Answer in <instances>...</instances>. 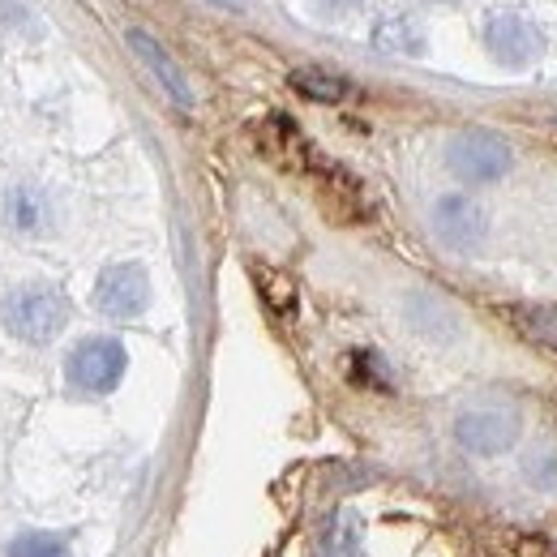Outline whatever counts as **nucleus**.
Returning <instances> with one entry per match:
<instances>
[{
    "label": "nucleus",
    "instance_id": "f257e3e1",
    "mask_svg": "<svg viewBox=\"0 0 557 557\" xmlns=\"http://www.w3.org/2000/svg\"><path fill=\"white\" fill-rule=\"evenodd\" d=\"M0 322L13 339L22 344H52L65 322H70V300L61 287L52 283H26V287H13L4 300H0Z\"/></svg>",
    "mask_w": 557,
    "mask_h": 557
},
{
    "label": "nucleus",
    "instance_id": "4468645a",
    "mask_svg": "<svg viewBox=\"0 0 557 557\" xmlns=\"http://www.w3.org/2000/svg\"><path fill=\"white\" fill-rule=\"evenodd\" d=\"M4 557H73L70 554V541L57 536V532H26L9 545Z\"/></svg>",
    "mask_w": 557,
    "mask_h": 557
},
{
    "label": "nucleus",
    "instance_id": "6e6552de",
    "mask_svg": "<svg viewBox=\"0 0 557 557\" xmlns=\"http://www.w3.org/2000/svg\"><path fill=\"white\" fill-rule=\"evenodd\" d=\"M125 39H129V48L138 52L141 65H146V70L159 77V86H163V90L172 95V103L189 108V103H194V90H189V82H185L181 65H176V61H172V57L163 52V44H159V39H150V35H146V30H138V26H134V30L125 35Z\"/></svg>",
    "mask_w": 557,
    "mask_h": 557
},
{
    "label": "nucleus",
    "instance_id": "ddd939ff",
    "mask_svg": "<svg viewBox=\"0 0 557 557\" xmlns=\"http://www.w3.org/2000/svg\"><path fill=\"white\" fill-rule=\"evenodd\" d=\"M523 481L541 493H557V446H532L523 455Z\"/></svg>",
    "mask_w": 557,
    "mask_h": 557
},
{
    "label": "nucleus",
    "instance_id": "9d476101",
    "mask_svg": "<svg viewBox=\"0 0 557 557\" xmlns=\"http://www.w3.org/2000/svg\"><path fill=\"white\" fill-rule=\"evenodd\" d=\"M292 90L296 95H305V99H318V103H339V99H348L351 82L348 77H339V73H326V70H313V65H305V70H296L292 77Z\"/></svg>",
    "mask_w": 557,
    "mask_h": 557
},
{
    "label": "nucleus",
    "instance_id": "9b49d317",
    "mask_svg": "<svg viewBox=\"0 0 557 557\" xmlns=\"http://www.w3.org/2000/svg\"><path fill=\"white\" fill-rule=\"evenodd\" d=\"M519 335H528L541 348H557V305H515L510 309Z\"/></svg>",
    "mask_w": 557,
    "mask_h": 557
},
{
    "label": "nucleus",
    "instance_id": "1a4fd4ad",
    "mask_svg": "<svg viewBox=\"0 0 557 557\" xmlns=\"http://www.w3.org/2000/svg\"><path fill=\"white\" fill-rule=\"evenodd\" d=\"M48 219H52V207H48V198H44L39 189L17 185V189L4 194V223H9L13 232L39 236V232L48 227Z\"/></svg>",
    "mask_w": 557,
    "mask_h": 557
},
{
    "label": "nucleus",
    "instance_id": "0eeeda50",
    "mask_svg": "<svg viewBox=\"0 0 557 557\" xmlns=\"http://www.w3.org/2000/svg\"><path fill=\"white\" fill-rule=\"evenodd\" d=\"M95 305L99 313L125 322V318H138L150 305V278L138 262H121V267H108L99 283H95Z\"/></svg>",
    "mask_w": 557,
    "mask_h": 557
},
{
    "label": "nucleus",
    "instance_id": "f03ea898",
    "mask_svg": "<svg viewBox=\"0 0 557 557\" xmlns=\"http://www.w3.org/2000/svg\"><path fill=\"white\" fill-rule=\"evenodd\" d=\"M446 168L463 185H497L515 168V150L493 129H459L446 141Z\"/></svg>",
    "mask_w": 557,
    "mask_h": 557
},
{
    "label": "nucleus",
    "instance_id": "7ed1b4c3",
    "mask_svg": "<svg viewBox=\"0 0 557 557\" xmlns=\"http://www.w3.org/2000/svg\"><path fill=\"white\" fill-rule=\"evenodd\" d=\"M125 364H129V351L121 339H108V335H90L70 351L65 360V377H70L73 391L82 395H112L125 377Z\"/></svg>",
    "mask_w": 557,
    "mask_h": 557
},
{
    "label": "nucleus",
    "instance_id": "423d86ee",
    "mask_svg": "<svg viewBox=\"0 0 557 557\" xmlns=\"http://www.w3.org/2000/svg\"><path fill=\"white\" fill-rule=\"evenodd\" d=\"M429 219H433L437 240H442L446 249H455V253H476L488 236L485 210H481V202H472L468 194H446V198H437Z\"/></svg>",
    "mask_w": 557,
    "mask_h": 557
},
{
    "label": "nucleus",
    "instance_id": "2eb2a0df",
    "mask_svg": "<svg viewBox=\"0 0 557 557\" xmlns=\"http://www.w3.org/2000/svg\"><path fill=\"white\" fill-rule=\"evenodd\" d=\"M351 377L356 382H369V386H391V377H386V369H382V360L373 356V351H356L351 356Z\"/></svg>",
    "mask_w": 557,
    "mask_h": 557
},
{
    "label": "nucleus",
    "instance_id": "39448f33",
    "mask_svg": "<svg viewBox=\"0 0 557 557\" xmlns=\"http://www.w3.org/2000/svg\"><path fill=\"white\" fill-rule=\"evenodd\" d=\"M485 48L488 57L506 70H528L541 52H545V35L532 17L515 13V9H497L485 17Z\"/></svg>",
    "mask_w": 557,
    "mask_h": 557
},
{
    "label": "nucleus",
    "instance_id": "dca6fc26",
    "mask_svg": "<svg viewBox=\"0 0 557 557\" xmlns=\"http://www.w3.org/2000/svg\"><path fill=\"white\" fill-rule=\"evenodd\" d=\"M313 4H318L326 17H348V13H356L364 0H313Z\"/></svg>",
    "mask_w": 557,
    "mask_h": 557
},
{
    "label": "nucleus",
    "instance_id": "20e7f679",
    "mask_svg": "<svg viewBox=\"0 0 557 557\" xmlns=\"http://www.w3.org/2000/svg\"><path fill=\"white\" fill-rule=\"evenodd\" d=\"M519 433H523V417L515 404H481V408H468L455 420V442L481 459L506 455L519 442Z\"/></svg>",
    "mask_w": 557,
    "mask_h": 557
},
{
    "label": "nucleus",
    "instance_id": "f8f14e48",
    "mask_svg": "<svg viewBox=\"0 0 557 557\" xmlns=\"http://www.w3.org/2000/svg\"><path fill=\"white\" fill-rule=\"evenodd\" d=\"M377 48L386 52H408V57H420L424 52V30H420L412 17H386L377 30H373Z\"/></svg>",
    "mask_w": 557,
    "mask_h": 557
}]
</instances>
